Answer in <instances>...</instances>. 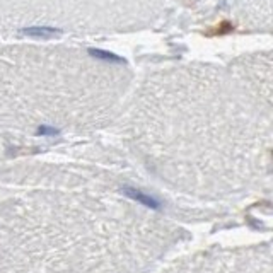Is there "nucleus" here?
Here are the masks:
<instances>
[{"label":"nucleus","mask_w":273,"mask_h":273,"mask_svg":"<svg viewBox=\"0 0 273 273\" xmlns=\"http://www.w3.org/2000/svg\"><path fill=\"white\" fill-rule=\"evenodd\" d=\"M125 193H127L128 196H132L133 200H138L140 203H144L145 207H150V208H159V203L155 201L154 198H150V196L144 195V193L137 191V190H130V188H127L125 190Z\"/></svg>","instance_id":"1"}]
</instances>
